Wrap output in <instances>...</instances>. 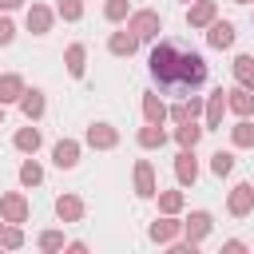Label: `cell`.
Instances as JSON below:
<instances>
[{"mask_svg":"<svg viewBox=\"0 0 254 254\" xmlns=\"http://www.w3.org/2000/svg\"><path fill=\"white\" fill-rule=\"evenodd\" d=\"M147 71L151 79L163 87V91H175V95H187V91H198L206 83V60L175 40H159L147 56Z\"/></svg>","mask_w":254,"mask_h":254,"instance_id":"1","label":"cell"},{"mask_svg":"<svg viewBox=\"0 0 254 254\" xmlns=\"http://www.w3.org/2000/svg\"><path fill=\"white\" fill-rule=\"evenodd\" d=\"M139 40H155L159 32H163V20H159V12H151V8H143V12H131V24H127Z\"/></svg>","mask_w":254,"mask_h":254,"instance_id":"2","label":"cell"},{"mask_svg":"<svg viewBox=\"0 0 254 254\" xmlns=\"http://www.w3.org/2000/svg\"><path fill=\"white\" fill-rule=\"evenodd\" d=\"M175 179L179 187H194L198 183V163H194V147H183L175 155Z\"/></svg>","mask_w":254,"mask_h":254,"instance_id":"3","label":"cell"},{"mask_svg":"<svg viewBox=\"0 0 254 254\" xmlns=\"http://www.w3.org/2000/svg\"><path fill=\"white\" fill-rule=\"evenodd\" d=\"M0 218H4V222H28V198H24L20 190L0 194Z\"/></svg>","mask_w":254,"mask_h":254,"instance_id":"4","label":"cell"},{"mask_svg":"<svg viewBox=\"0 0 254 254\" xmlns=\"http://www.w3.org/2000/svg\"><path fill=\"white\" fill-rule=\"evenodd\" d=\"M250 206H254V187H250V183H238V187L230 190V198H226V210H230L234 218H246Z\"/></svg>","mask_w":254,"mask_h":254,"instance_id":"5","label":"cell"},{"mask_svg":"<svg viewBox=\"0 0 254 254\" xmlns=\"http://www.w3.org/2000/svg\"><path fill=\"white\" fill-rule=\"evenodd\" d=\"M226 111L250 119V115H254V87H242V83H238L234 91H226Z\"/></svg>","mask_w":254,"mask_h":254,"instance_id":"6","label":"cell"},{"mask_svg":"<svg viewBox=\"0 0 254 254\" xmlns=\"http://www.w3.org/2000/svg\"><path fill=\"white\" fill-rule=\"evenodd\" d=\"M214 16H218V4H214V0H194V4L187 8V24H190V28H210Z\"/></svg>","mask_w":254,"mask_h":254,"instance_id":"7","label":"cell"},{"mask_svg":"<svg viewBox=\"0 0 254 254\" xmlns=\"http://www.w3.org/2000/svg\"><path fill=\"white\" fill-rule=\"evenodd\" d=\"M119 143V131L111 127V123H91L87 127V147H95V151H111Z\"/></svg>","mask_w":254,"mask_h":254,"instance_id":"8","label":"cell"},{"mask_svg":"<svg viewBox=\"0 0 254 254\" xmlns=\"http://www.w3.org/2000/svg\"><path fill=\"white\" fill-rule=\"evenodd\" d=\"M135 194H139V198H155V194H159V187H155V167H151L147 159L135 163Z\"/></svg>","mask_w":254,"mask_h":254,"instance_id":"9","label":"cell"},{"mask_svg":"<svg viewBox=\"0 0 254 254\" xmlns=\"http://www.w3.org/2000/svg\"><path fill=\"white\" fill-rule=\"evenodd\" d=\"M52 163H56L60 171H71V167L79 163V143H75V139H60V143L52 147Z\"/></svg>","mask_w":254,"mask_h":254,"instance_id":"10","label":"cell"},{"mask_svg":"<svg viewBox=\"0 0 254 254\" xmlns=\"http://www.w3.org/2000/svg\"><path fill=\"white\" fill-rule=\"evenodd\" d=\"M179 230H183V222H175V214H167V218H155L147 234H151V242L167 246V242H175V238H179Z\"/></svg>","mask_w":254,"mask_h":254,"instance_id":"11","label":"cell"},{"mask_svg":"<svg viewBox=\"0 0 254 254\" xmlns=\"http://www.w3.org/2000/svg\"><path fill=\"white\" fill-rule=\"evenodd\" d=\"M183 234H187V242L198 246V242L210 234V214H206V210H190V218L183 222Z\"/></svg>","mask_w":254,"mask_h":254,"instance_id":"12","label":"cell"},{"mask_svg":"<svg viewBox=\"0 0 254 254\" xmlns=\"http://www.w3.org/2000/svg\"><path fill=\"white\" fill-rule=\"evenodd\" d=\"M206 44H210V48H218V52H222V48H230V44H234V24H230V20H214V24H210V32H206Z\"/></svg>","mask_w":254,"mask_h":254,"instance_id":"13","label":"cell"},{"mask_svg":"<svg viewBox=\"0 0 254 254\" xmlns=\"http://www.w3.org/2000/svg\"><path fill=\"white\" fill-rule=\"evenodd\" d=\"M107 48H111V56H135V48H139V36H135L131 28H123V32H111Z\"/></svg>","mask_w":254,"mask_h":254,"instance_id":"14","label":"cell"},{"mask_svg":"<svg viewBox=\"0 0 254 254\" xmlns=\"http://www.w3.org/2000/svg\"><path fill=\"white\" fill-rule=\"evenodd\" d=\"M56 214H60V222H79V218H83V198L60 194V198H56Z\"/></svg>","mask_w":254,"mask_h":254,"instance_id":"15","label":"cell"},{"mask_svg":"<svg viewBox=\"0 0 254 254\" xmlns=\"http://www.w3.org/2000/svg\"><path fill=\"white\" fill-rule=\"evenodd\" d=\"M28 32H36V36H48V32H52V8H44V4H32V8H28Z\"/></svg>","mask_w":254,"mask_h":254,"instance_id":"16","label":"cell"},{"mask_svg":"<svg viewBox=\"0 0 254 254\" xmlns=\"http://www.w3.org/2000/svg\"><path fill=\"white\" fill-rule=\"evenodd\" d=\"M222 111H226V91L218 87V91H210V99H206V131H214L218 123H222Z\"/></svg>","mask_w":254,"mask_h":254,"instance_id":"17","label":"cell"},{"mask_svg":"<svg viewBox=\"0 0 254 254\" xmlns=\"http://www.w3.org/2000/svg\"><path fill=\"white\" fill-rule=\"evenodd\" d=\"M20 95H24V79L16 71H4L0 75V103H20Z\"/></svg>","mask_w":254,"mask_h":254,"instance_id":"18","label":"cell"},{"mask_svg":"<svg viewBox=\"0 0 254 254\" xmlns=\"http://www.w3.org/2000/svg\"><path fill=\"white\" fill-rule=\"evenodd\" d=\"M20 111H24L28 119H40V115H44V91H40V87H24V95H20Z\"/></svg>","mask_w":254,"mask_h":254,"instance_id":"19","label":"cell"},{"mask_svg":"<svg viewBox=\"0 0 254 254\" xmlns=\"http://www.w3.org/2000/svg\"><path fill=\"white\" fill-rule=\"evenodd\" d=\"M143 115H147V123H167V119H171V107H167L159 95L147 91V95H143Z\"/></svg>","mask_w":254,"mask_h":254,"instance_id":"20","label":"cell"},{"mask_svg":"<svg viewBox=\"0 0 254 254\" xmlns=\"http://www.w3.org/2000/svg\"><path fill=\"white\" fill-rule=\"evenodd\" d=\"M64 64H67V71L79 79V75H83V67H87V48H83V44H71V48L64 52Z\"/></svg>","mask_w":254,"mask_h":254,"instance_id":"21","label":"cell"},{"mask_svg":"<svg viewBox=\"0 0 254 254\" xmlns=\"http://www.w3.org/2000/svg\"><path fill=\"white\" fill-rule=\"evenodd\" d=\"M163 143H167L163 123H147V127L139 131V147H147V151H151V147H163Z\"/></svg>","mask_w":254,"mask_h":254,"instance_id":"22","label":"cell"},{"mask_svg":"<svg viewBox=\"0 0 254 254\" xmlns=\"http://www.w3.org/2000/svg\"><path fill=\"white\" fill-rule=\"evenodd\" d=\"M202 131H206V127H198L194 119H187V123H179V131H175V139H179V147H194V143L202 139Z\"/></svg>","mask_w":254,"mask_h":254,"instance_id":"23","label":"cell"},{"mask_svg":"<svg viewBox=\"0 0 254 254\" xmlns=\"http://www.w3.org/2000/svg\"><path fill=\"white\" fill-rule=\"evenodd\" d=\"M16 151H24V155H36L40 151V131L36 127H24V131H16Z\"/></svg>","mask_w":254,"mask_h":254,"instance_id":"24","label":"cell"},{"mask_svg":"<svg viewBox=\"0 0 254 254\" xmlns=\"http://www.w3.org/2000/svg\"><path fill=\"white\" fill-rule=\"evenodd\" d=\"M234 79L242 87H254V56H234Z\"/></svg>","mask_w":254,"mask_h":254,"instance_id":"25","label":"cell"},{"mask_svg":"<svg viewBox=\"0 0 254 254\" xmlns=\"http://www.w3.org/2000/svg\"><path fill=\"white\" fill-rule=\"evenodd\" d=\"M0 246H4V250H20V246H24V230H20V222L0 226Z\"/></svg>","mask_w":254,"mask_h":254,"instance_id":"26","label":"cell"},{"mask_svg":"<svg viewBox=\"0 0 254 254\" xmlns=\"http://www.w3.org/2000/svg\"><path fill=\"white\" fill-rule=\"evenodd\" d=\"M20 183H24V187H40V183H44V167H40L36 159L20 163Z\"/></svg>","mask_w":254,"mask_h":254,"instance_id":"27","label":"cell"},{"mask_svg":"<svg viewBox=\"0 0 254 254\" xmlns=\"http://www.w3.org/2000/svg\"><path fill=\"white\" fill-rule=\"evenodd\" d=\"M210 171H214L218 179H226V175L234 171V155H230V151H214V155H210Z\"/></svg>","mask_w":254,"mask_h":254,"instance_id":"28","label":"cell"},{"mask_svg":"<svg viewBox=\"0 0 254 254\" xmlns=\"http://www.w3.org/2000/svg\"><path fill=\"white\" fill-rule=\"evenodd\" d=\"M159 210L163 214H179L183 210V190H159Z\"/></svg>","mask_w":254,"mask_h":254,"instance_id":"29","label":"cell"},{"mask_svg":"<svg viewBox=\"0 0 254 254\" xmlns=\"http://www.w3.org/2000/svg\"><path fill=\"white\" fill-rule=\"evenodd\" d=\"M103 16H107L111 24H119V20L131 16V4H127V0H107V4H103Z\"/></svg>","mask_w":254,"mask_h":254,"instance_id":"30","label":"cell"},{"mask_svg":"<svg viewBox=\"0 0 254 254\" xmlns=\"http://www.w3.org/2000/svg\"><path fill=\"white\" fill-rule=\"evenodd\" d=\"M230 139H234V147H254V123H238V127H230Z\"/></svg>","mask_w":254,"mask_h":254,"instance_id":"31","label":"cell"},{"mask_svg":"<svg viewBox=\"0 0 254 254\" xmlns=\"http://www.w3.org/2000/svg\"><path fill=\"white\" fill-rule=\"evenodd\" d=\"M36 246H40V250H64L67 242H64V234H60V230H44V234L36 238Z\"/></svg>","mask_w":254,"mask_h":254,"instance_id":"32","label":"cell"},{"mask_svg":"<svg viewBox=\"0 0 254 254\" xmlns=\"http://www.w3.org/2000/svg\"><path fill=\"white\" fill-rule=\"evenodd\" d=\"M64 20H79L83 16V0H60V8H56Z\"/></svg>","mask_w":254,"mask_h":254,"instance_id":"33","label":"cell"},{"mask_svg":"<svg viewBox=\"0 0 254 254\" xmlns=\"http://www.w3.org/2000/svg\"><path fill=\"white\" fill-rule=\"evenodd\" d=\"M12 40H16V24H12L8 16H0V48H4V44H12Z\"/></svg>","mask_w":254,"mask_h":254,"instance_id":"34","label":"cell"},{"mask_svg":"<svg viewBox=\"0 0 254 254\" xmlns=\"http://www.w3.org/2000/svg\"><path fill=\"white\" fill-rule=\"evenodd\" d=\"M222 250H226V254H242V250H246V242H242V238H226V242H222Z\"/></svg>","mask_w":254,"mask_h":254,"instance_id":"35","label":"cell"},{"mask_svg":"<svg viewBox=\"0 0 254 254\" xmlns=\"http://www.w3.org/2000/svg\"><path fill=\"white\" fill-rule=\"evenodd\" d=\"M20 4H24V0H0V8H4V12H12V8H20Z\"/></svg>","mask_w":254,"mask_h":254,"instance_id":"36","label":"cell"},{"mask_svg":"<svg viewBox=\"0 0 254 254\" xmlns=\"http://www.w3.org/2000/svg\"><path fill=\"white\" fill-rule=\"evenodd\" d=\"M234 4H254V0H234Z\"/></svg>","mask_w":254,"mask_h":254,"instance_id":"37","label":"cell"},{"mask_svg":"<svg viewBox=\"0 0 254 254\" xmlns=\"http://www.w3.org/2000/svg\"><path fill=\"white\" fill-rule=\"evenodd\" d=\"M0 123H4V103H0Z\"/></svg>","mask_w":254,"mask_h":254,"instance_id":"38","label":"cell"},{"mask_svg":"<svg viewBox=\"0 0 254 254\" xmlns=\"http://www.w3.org/2000/svg\"><path fill=\"white\" fill-rule=\"evenodd\" d=\"M183 4H194V0H183Z\"/></svg>","mask_w":254,"mask_h":254,"instance_id":"39","label":"cell"}]
</instances>
